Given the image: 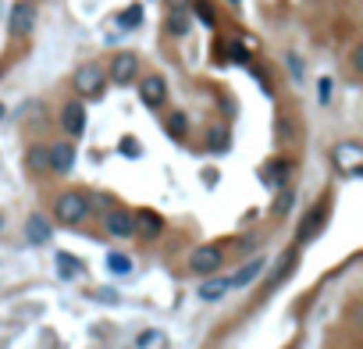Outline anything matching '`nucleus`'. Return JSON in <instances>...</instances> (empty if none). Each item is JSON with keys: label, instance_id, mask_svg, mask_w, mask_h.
<instances>
[{"label": "nucleus", "instance_id": "obj_1", "mask_svg": "<svg viewBox=\"0 0 363 349\" xmlns=\"http://www.w3.org/2000/svg\"><path fill=\"white\" fill-rule=\"evenodd\" d=\"M90 214H93V203H90V196L79 193V189L61 193L54 200V218L64 224V229H79V224L90 221Z\"/></svg>", "mask_w": 363, "mask_h": 349}, {"label": "nucleus", "instance_id": "obj_26", "mask_svg": "<svg viewBox=\"0 0 363 349\" xmlns=\"http://www.w3.org/2000/svg\"><path fill=\"white\" fill-rule=\"evenodd\" d=\"M292 200H295V196H292V193L285 189V193H282V200H278V203H274V214H289V207H292Z\"/></svg>", "mask_w": 363, "mask_h": 349}, {"label": "nucleus", "instance_id": "obj_25", "mask_svg": "<svg viewBox=\"0 0 363 349\" xmlns=\"http://www.w3.org/2000/svg\"><path fill=\"white\" fill-rule=\"evenodd\" d=\"M192 11H196V18H200V22L203 25H218V18H214V11H210V4H207V0H192Z\"/></svg>", "mask_w": 363, "mask_h": 349}, {"label": "nucleus", "instance_id": "obj_32", "mask_svg": "<svg viewBox=\"0 0 363 349\" xmlns=\"http://www.w3.org/2000/svg\"><path fill=\"white\" fill-rule=\"evenodd\" d=\"M0 229H4V218H0Z\"/></svg>", "mask_w": 363, "mask_h": 349}, {"label": "nucleus", "instance_id": "obj_3", "mask_svg": "<svg viewBox=\"0 0 363 349\" xmlns=\"http://www.w3.org/2000/svg\"><path fill=\"white\" fill-rule=\"evenodd\" d=\"M225 264V246L221 242H203L189 253V271L196 278H207V275H218Z\"/></svg>", "mask_w": 363, "mask_h": 349}, {"label": "nucleus", "instance_id": "obj_5", "mask_svg": "<svg viewBox=\"0 0 363 349\" xmlns=\"http://www.w3.org/2000/svg\"><path fill=\"white\" fill-rule=\"evenodd\" d=\"M103 232L111 239H136V214L125 207H107L103 211Z\"/></svg>", "mask_w": 363, "mask_h": 349}, {"label": "nucleus", "instance_id": "obj_33", "mask_svg": "<svg viewBox=\"0 0 363 349\" xmlns=\"http://www.w3.org/2000/svg\"><path fill=\"white\" fill-rule=\"evenodd\" d=\"M289 349H295V346H289Z\"/></svg>", "mask_w": 363, "mask_h": 349}, {"label": "nucleus", "instance_id": "obj_11", "mask_svg": "<svg viewBox=\"0 0 363 349\" xmlns=\"http://www.w3.org/2000/svg\"><path fill=\"white\" fill-rule=\"evenodd\" d=\"M61 129L68 132L72 139H79V136L85 132V104H82V100L64 104V111H61Z\"/></svg>", "mask_w": 363, "mask_h": 349}, {"label": "nucleus", "instance_id": "obj_17", "mask_svg": "<svg viewBox=\"0 0 363 349\" xmlns=\"http://www.w3.org/2000/svg\"><path fill=\"white\" fill-rule=\"evenodd\" d=\"M295 257H299V250H289L285 257H282V264H278V268L271 271V278H267V285H264V293H271V289H278V285H282L292 271H295Z\"/></svg>", "mask_w": 363, "mask_h": 349}, {"label": "nucleus", "instance_id": "obj_16", "mask_svg": "<svg viewBox=\"0 0 363 349\" xmlns=\"http://www.w3.org/2000/svg\"><path fill=\"white\" fill-rule=\"evenodd\" d=\"M189 29H192V18H189V11H185V8H178V11H167V14H164V32H167V36L182 39Z\"/></svg>", "mask_w": 363, "mask_h": 349}, {"label": "nucleus", "instance_id": "obj_31", "mask_svg": "<svg viewBox=\"0 0 363 349\" xmlns=\"http://www.w3.org/2000/svg\"><path fill=\"white\" fill-rule=\"evenodd\" d=\"M228 4H239V0H228Z\"/></svg>", "mask_w": 363, "mask_h": 349}, {"label": "nucleus", "instance_id": "obj_13", "mask_svg": "<svg viewBox=\"0 0 363 349\" xmlns=\"http://www.w3.org/2000/svg\"><path fill=\"white\" fill-rule=\"evenodd\" d=\"M264 268H267V260H264V257H253L249 264H242V268L228 278V282H231V289H246V285H253L256 278H260Z\"/></svg>", "mask_w": 363, "mask_h": 349}, {"label": "nucleus", "instance_id": "obj_21", "mask_svg": "<svg viewBox=\"0 0 363 349\" xmlns=\"http://www.w3.org/2000/svg\"><path fill=\"white\" fill-rule=\"evenodd\" d=\"M289 175H292V164L289 160H274L271 168H267V182L274 189H285L289 186Z\"/></svg>", "mask_w": 363, "mask_h": 349}, {"label": "nucleus", "instance_id": "obj_24", "mask_svg": "<svg viewBox=\"0 0 363 349\" xmlns=\"http://www.w3.org/2000/svg\"><path fill=\"white\" fill-rule=\"evenodd\" d=\"M228 142H231V136H228V132L214 129V132H210V139H207V150H210V154H225V150H228Z\"/></svg>", "mask_w": 363, "mask_h": 349}, {"label": "nucleus", "instance_id": "obj_7", "mask_svg": "<svg viewBox=\"0 0 363 349\" xmlns=\"http://www.w3.org/2000/svg\"><path fill=\"white\" fill-rule=\"evenodd\" d=\"M331 164L342 175L356 178L360 168H363V147H360V142H338V147L331 150Z\"/></svg>", "mask_w": 363, "mask_h": 349}, {"label": "nucleus", "instance_id": "obj_18", "mask_svg": "<svg viewBox=\"0 0 363 349\" xmlns=\"http://www.w3.org/2000/svg\"><path fill=\"white\" fill-rule=\"evenodd\" d=\"M160 125H164V132H167L171 139H185V136H189V118H185L182 111H171L167 118H160Z\"/></svg>", "mask_w": 363, "mask_h": 349}, {"label": "nucleus", "instance_id": "obj_22", "mask_svg": "<svg viewBox=\"0 0 363 349\" xmlns=\"http://www.w3.org/2000/svg\"><path fill=\"white\" fill-rule=\"evenodd\" d=\"M143 25V4H132V8H125L121 14H118V29H139Z\"/></svg>", "mask_w": 363, "mask_h": 349}, {"label": "nucleus", "instance_id": "obj_28", "mask_svg": "<svg viewBox=\"0 0 363 349\" xmlns=\"http://www.w3.org/2000/svg\"><path fill=\"white\" fill-rule=\"evenodd\" d=\"M164 4H167V11H178V8H189L192 0H164Z\"/></svg>", "mask_w": 363, "mask_h": 349}, {"label": "nucleus", "instance_id": "obj_12", "mask_svg": "<svg viewBox=\"0 0 363 349\" xmlns=\"http://www.w3.org/2000/svg\"><path fill=\"white\" fill-rule=\"evenodd\" d=\"M136 235H143V239L164 235V218L157 211H149V207H139L136 211Z\"/></svg>", "mask_w": 363, "mask_h": 349}, {"label": "nucleus", "instance_id": "obj_19", "mask_svg": "<svg viewBox=\"0 0 363 349\" xmlns=\"http://www.w3.org/2000/svg\"><path fill=\"white\" fill-rule=\"evenodd\" d=\"M25 168L36 171V175L47 171V142H32L29 154H25Z\"/></svg>", "mask_w": 363, "mask_h": 349}, {"label": "nucleus", "instance_id": "obj_6", "mask_svg": "<svg viewBox=\"0 0 363 349\" xmlns=\"http://www.w3.org/2000/svg\"><path fill=\"white\" fill-rule=\"evenodd\" d=\"M324 221H328V200H317L313 207L307 211V218L299 221V232H295V246H307L320 235V229H324Z\"/></svg>", "mask_w": 363, "mask_h": 349}, {"label": "nucleus", "instance_id": "obj_2", "mask_svg": "<svg viewBox=\"0 0 363 349\" xmlns=\"http://www.w3.org/2000/svg\"><path fill=\"white\" fill-rule=\"evenodd\" d=\"M72 86H75V93H79L82 100H96V96H103V89H107V68L100 65V61H85V65L75 68Z\"/></svg>", "mask_w": 363, "mask_h": 349}, {"label": "nucleus", "instance_id": "obj_29", "mask_svg": "<svg viewBox=\"0 0 363 349\" xmlns=\"http://www.w3.org/2000/svg\"><path fill=\"white\" fill-rule=\"evenodd\" d=\"M157 339H160V335H157V332H146V335H143V339H139V342H136V346H139V349H143V346H149V342H157Z\"/></svg>", "mask_w": 363, "mask_h": 349}, {"label": "nucleus", "instance_id": "obj_10", "mask_svg": "<svg viewBox=\"0 0 363 349\" xmlns=\"http://www.w3.org/2000/svg\"><path fill=\"white\" fill-rule=\"evenodd\" d=\"M32 29H36V4L32 0H18L8 18V36H29Z\"/></svg>", "mask_w": 363, "mask_h": 349}, {"label": "nucleus", "instance_id": "obj_8", "mask_svg": "<svg viewBox=\"0 0 363 349\" xmlns=\"http://www.w3.org/2000/svg\"><path fill=\"white\" fill-rule=\"evenodd\" d=\"M75 168V147L68 139L61 142H47V171L50 175H68Z\"/></svg>", "mask_w": 363, "mask_h": 349}, {"label": "nucleus", "instance_id": "obj_15", "mask_svg": "<svg viewBox=\"0 0 363 349\" xmlns=\"http://www.w3.org/2000/svg\"><path fill=\"white\" fill-rule=\"evenodd\" d=\"M50 235H54V229H50V221L43 218V214H32V218L25 221V239H29L32 246H47Z\"/></svg>", "mask_w": 363, "mask_h": 349}, {"label": "nucleus", "instance_id": "obj_20", "mask_svg": "<svg viewBox=\"0 0 363 349\" xmlns=\"http://www.w3.org/2000/svg\"><path fill=\"white\" fill-rule=\"evenodd\" d=\"M57 275L64 278V282H72V278H79L82 275V260H75L72 253H57Z\"/></svg>", "mask_w": 363, "mask_h": 349}, {"label": "nucleus", "instance_id": "obj_9", "mask_svg": "<svg viewBox=\"0 0 363 349\" xmlns=\"http://www.w3.org/2000/svg\"><path fill=\"white\" fill-rule=\"evenodd\" d=\"M139 100L149 111H160L167 104V82H164V75H143L139 78Z\"/></svg>", "mask_w": 363, "mask_h": 349}, {"label": "nucleus", "instance_id": "obj_14", "mask_svg": "<svg viewBox=\"0 0 363 349\" xmlns=\"http://www.w3.org/2000/svg\"><path fill=\"white\" fill-rule=\"evenodd\" d=\"M231 293V282L228 278H218V275H207V282L196 289V296L203 299V303H218V299H225Z\"/></svg>", "mask_w": 363, "mask_h": 349}, {"label": "nucleus", "instance_id": "obj_27", "mask_svg": "<svg viewBox=\"0 0 363 349\" xmlns=\"http://www.w3.org/2000/svg\"><path fill=\"white\" fill-rule=\"evenodd\" d=\"M331 100V78H320V104Z\"/></svg>", "mask_w": 363, "mask_h": 349}, {"label": "nucleus", "instance_id": "obj_23", "mask_svg": "<svg viewBox=\"0 0 363 349\" xmlns=\"http://www.w3.org/2000/svg\"><path fill=\"white\" fill-rule=\"evenodd\" d=\"M107 271L111 275H128L132 271V260H128L125 253H107Z\"/></svg>", "mask_w": 363, "mask_h": 349}, {"label": "nucleus", "instance_id": "obj_30", "mask_svg": "<svg viewBox=\"0 0 363 349\" xmlns=\"http://www.w3.org/2000/svg\"><path fill=\"white\" fill-rule=\"evenodd\" d=\"M0 118H4V104H0Z\"/></svg>", "mask_w": 363, "mask_h": 349}, {"label": "nucleus", "instance_id": "obj_4", "mask_svg": "<svg viewBox=\"0 0 363 349\" xmlns=\"http://www.w3.org/2000/svg\"><path fill=\"white\" fill-rule=\"evenodd\" d=\"M139 54L136 50H118L111 61H107V82H114V86H132L139 78Z\"/></svg>", "mask_w": 363, "mask_h": 349}]
</instances>
